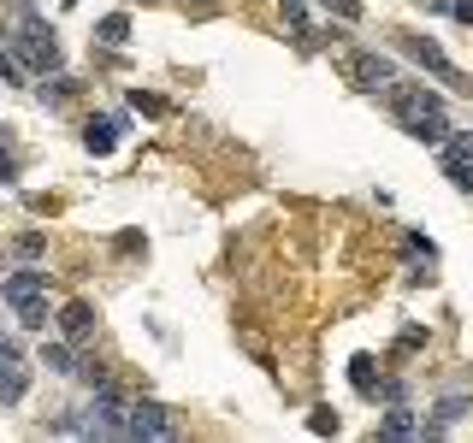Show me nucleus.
I'll return each mask as SVG.
<instances>
[{"label":"nucleus","instance_id":"obj_1","mask_svg":"<svg viewBox=\"0 0 473 443\" xmlns=\"http://www.w3.org/2000/svg\"><path fill=\"white\" fill-rule=\"evenodd\" d=\"M384 95H391V112L403 119L408 136H420V142H450V124H444V100L438 95H426L420 83H403V78L384 89Z\"/></svg>","mask_w":473,"mask_h":443},{"label":"nucleus","instance_id":"obj_2","mask_svg":"<svg viewBox=\"0 0 473 443\" xmlns=\"http://www.w3.org/2000/svg\"><path fill=\"white\" fill-rule=\"evenodd\" d=\"M6 47H12V54H18L30 71H54V66H59V42H54V30H47V24H36V18H24L18 30L6 36Z\"/></svg>","mask_w":473,"mask_h":443},{"label":"nucleus","instance_id":"obj_3","mask_svg":"<svg viewBox=\"0 0 473 443\" xmlns=\"http://www.w3.org/2000/svg\"><path fill=\"white\" fill-rule=\"evenodd\" d=\"M343 78H350L355 89H367V95H384V89L396 83V66L384 54H373V47H350V54H338Z\"/></svg>","mask_w":473,"mask_h":443},{"label":"nucleus","instance_id":"obj_4","mask_svg":"<svg viewBox=\"0 0 473 443\" xmlns=\"http://www.w3.org/2000/svg\"><path fill=\"white\" fill-rule=\"evenodd\" d=\"M403 47H408V54H415L420 66H426L432 78H438V83H450V89H468V78H462V71L450 66V59H444V47L432 42V36H403Z\"/></svg>","mask_w":473,"mask_h":443},{"label":"nucleus","instance_id":"obj_5","mask_svg":"<svg viewBox=\"0 0 473 443\" xmlns=\"http://www.w3.org/2000/svg\"><path fill=\"white\" fill-rule=\"evenodd\" d=\"M131 438H178V420H172L160 402H136L131 408Z\"/></svg>","mask_w":473,"mask_h":443},{"label":"nucleus","instance_id":"obj_6","mask_svg":"<svg viewBox=\"0 0 473 443\" xmlns=\"http://www.w3.org/2000/svg\"><path fill=\"white\" fill-rule=\"evenodd\" d=\"M0 296H6L12 308H24V301H42V296H47V272H12L6 284H0Z\"/></svg>","mask_w":473,"mask_h":443},{"label":"nucleus","instance_id":"obj_7","mask_svg":"<svg viewBox=\"0 0 473 443\" xmlns=\"http://www.w3.org/2000/svg\"><path fill=\"white\" fill-rule=\"evenodd\" d=\"M59 332H66V343H89V337H95V313H89V301H71V308L59 313Z\"/></svg>","mask_w":473,"mask_h":443},{"label":"nucleus","instance_id":"obj_8","mask_svg":"<svg viewBox=\"0 0 473 443\" xmlns=\"http://www.w3.org/2000/svg\"><path fill=\"white\" fill-rule=\"evenodd\" d=\"M444 177H450L462 195H473V154L468 148H456V142H444Z\"/></svg>","mask_w":473,"mask_h":443},{"label":"nucleus","instance_id":"obj_9","mask_svg":"<svg viewBox=\"0 0 473 443\" xmlns=\"http://www.w3.org/2000/svg\"><path fill=\"white\" fill-rule=\"evenodd\" d=\"M420 432H426V426H420L408 408H391V414L379 420V438H420Z\"/></svg>","mask_w":473,"mask_h":443},{"label":"nucleus","instance_id":"obj_10","mask_svg":"<svg viewBox=\"0 0 473 443\" xmlns=\"http://www.w3.org/2000/svg\"><path fill=\"white\" fill-rule=\"evenodd\" d=\"M113 131H119L113 119H89V124H83V142H89V154H113Z\"/></svg>","mask_w":473,"mask_h":443},{"label":"nucleus","instance_id":"obj_11","mask_svg":"<svg viewBox=\"0 0 473 443\" xmlns=\"http://www.w3.org/2000/svg\"><path fill=\"white\" fill-rule=\"evenodd\" d=\"M350 378H355L361 396H379V378H373V354H355V361H350Z\"/></svg>","mask_w":473,"mask_h":443},{"label":"nucleus","instance_id":"obj_12","mask_svg":"<svg viewBox=\"0 0 473 443\" xmlns=\"http://www.w3.org/2000/svg\"><path fill=\"white\" fill-rule=\"evenodd\" d=\"M18 396H24V366H6L0 373V408H12Z\"/></svg>","mask_w":473,"mask_h":443},{"label":"nucleus","instance_id":"obj_13","mask_svg":"<svg viewBox=\"0 0 473 443\" xmlns=\"http://www.w3.org/2000/svg\"><path fill=\"white\" fill-rule=\"evenodd\" d=\"M42 366H47V373H78V366H71V349H66V343H47V349H42Z\"/></svg>","mask_w":473,"mask_h":443},{"label":"nucleus","instance_id":"obj_14","mask_svg":"<svg viewBox=\"0 0 473 443\" xmlns=\"http://www.w3.org/2000/svg\"><path fill=\"white\" fill-rule=\"evenodd\" d=\"M124 36H131V18H124V12H113V18H101V42H124Z\"/></svg>","mask_w":473,"mask_h":443},{"label":"nucleus","instance_id":"obj_15","mask_svg":"<svg viewBox=\"0 0 473 443\" xmlns=\"http://www.w3.org/2000/svg\"><path fill=\"white\" fill-rule=\"evenodd\" d=\"M18 325H24V332H42V325H47V308H42V301H24V308H18Z\"/></svg>","mask_w":473,"mask_h":443},{"label":"nucleus","instance_id":"obj_16","mask_svg":"<svg viewBox=\"0 0 473 443\" xmlns=\"http://www.w3.org/2000/svg\"><path fill=\"white\" fill-rule=\"evenodd\" d=\"M320 6H326L331 18H343V24H361V0H320Z\"/></svg>","mask_w":473,"mask_h":443},{"label":"nucleus","instance_id":"obj_17","mask_svg":"<svg viewBox=\"0 0 473 443\" xmlns=\"http://www.w3.org/2000/svg\"><path fill=\"white\" fill-rule=\"evenodd\" d=\"M36 95H42L47 107H59V100L71 95V78H54V83H36Z\"/></svg>","mask_w":473,"mask_h":443},{"label":"nucleus","instance_id":"obj_18","mask_svg":"<svg viewBox=\"0 0 473 443\" xmlns=\"http://www.w3.org/2000/svg\"><path fill=\"white\" fill-rule=\"evenodd\" d=\"M314 432H338V414H331V408H314Z\"/></svg>","mask_w":473,"mask_h":443},{"label":"nucleus","instance_id":"obj_19","mask_svg":"<svg viewBox=\"0 0 473 443\" xmlns=\"http://www.w3.org/2000/svg\"><path fill=\"white\" fill-rule=\"evenodd\" d=\"M456 18H462V24H473V0H456Z\"/></svg>","mask_w":473,"mask_h":443},{"label":"nucleus","instance_id":"obj_20","mask_svg":"<svg viewBox=\"0 0 473 443\" xmlns=\"http://www.w3.org/2000/svg\"><path fill=\"white\" fill-rule=\"evenodd\" d=\"M0 184H12V160L6 154H0Z\"/></svg>","mask_w":473,"mask_h":443},{"label":"nucleus","instance_id":"obj_21","mask_svg":"<svg viewBox=\"0 0 473 443\" xmlns=\"http://www.w3.org/2000/svg\"><path fill=\"white\" fill-rule=\"evenodd\" d=\"M184 6H190V0H184ZM207 6H214V0H195V12H207Z\"/></svg>","mask_w":473,"mask_h":443},{"label":"nucleus","instance_id":"obj_22","mask_svg":"<svg viewBox=\"0 0 473 443\" xmlns=\"http://www.w3.org/2000/svg\"><path fill=\"white\" fill-rule=\"evenodd\" d=\"M0 59H6V42H0Z\"/></svg>","mask_w":473,"mask_h":443},{"label":"nucleus","instance_id":"obj_23","mask_svg":"<svg viewBox=\"0 0 473 443\" xmlns=\"http://www.w3.org/2000/svg\"><path fill=\"white\" fill-rule=\"evenodd\" d=\"M66 6H78V0H66Z\"/></svg>","mask_w":473,"mask_h":443}]
</instances>
